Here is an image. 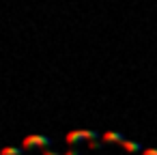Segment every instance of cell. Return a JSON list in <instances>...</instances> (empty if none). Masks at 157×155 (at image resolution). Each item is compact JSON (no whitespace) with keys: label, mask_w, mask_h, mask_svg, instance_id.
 Masks as SVG:
<instances>
[{"label":"cell","mask_w":157,"mask_h":155,"mask_svg":"<svg viewBox=\"0 0 157 155\" xmlns=\"http://www.w3.org/2000/svg\"><path fill=\"white\" fill-rule=\"evenodd\" d=\"M101 136L97 131H71L67 134V144H78L82 140H99Z\"/></svg>","instance_id":"cell-1"},{"label":"cell","mask_w":157,"mask_h":155,"mask_svg":"<svg viewBox=\"0 0 157 155\" xmlns=\"http://www.w3.org/2000/svg\"><path fill=\"white\" fill-rule=\"evenodd\" d=\"M52 138L48 136H28L24 138V149H33V146H50Z\"/></svg>","instance_id":"cell-2"},{"label":"cell","mask_w":157,"mask_h":155,"mask_svg":"<svg viewBox=\"0 0 157 155\" xmlns=\"http://www.w3.org/2000/svg\"><path fill=\"white\" fill-rule=\"evenodd\" d=\"M101 140H103V142H118V144H123L127 138H125L123 134H103Z\"/></svg>","instance_id":"cell-3"},{"label":"cell","mask_w":157,"mask_h":155,"mask_svg":"<svg viewBox=\"0 0 157 155\" xmlns=\"http://www.w3.org/2000/svg\"><path fill=\"white\" fill-rule=\"evenodd\" d=\"M123 146H125V151H144L142 144H138V142H129V140H125Z\"/></svg>","instance_id":"cell-4"},{"label":"cell","mask_w":157,"mask_h":155,"mask_svg":"<svg viewBox=\"0 0 157 155\" xmlns=\"http://www.w3.org/2000/svg\"><path fill=\"white\" fill-rule=\"evenodd\" d=\"M2 155H24V149H15V146H7L2 151Z\"/></svg>","instance_id":"cell-5"},{"label":"cell","mask_w":157,"mask_h":155,"mask_svg":"<svg viewBox=\"0 0 157 155\" xmlns=\"http://www.w3.org/2000/svg\"><path fill=\"white\" fill-rule=\"evenodd\" d=\"M142 153H144V155H157V149H144Z\"/></svg>","instance_id":"cell-6"},{"label":"cell","mask_w":157,"mask_h":155,"mask_svg":"<svg viewBox=\"0 0 157 155\" xmlns=\"http://www.w3.org/2000/svg\"><path fill=\"white\" fill-rule=\"evenodd\" d=\"M63 155H82L80 151H67V153H63Z\"/></svg>","instance_id":"cell-7"},{"label":"cell","mask_w":157,"mask_h":155,"mask_svg":"<svg viewBox=\"0 0 157 155\" xmlns=\"http://www.w3.org/2000/svg\"><path fill=\"white\" fill-rule=\"evenodd\" d=\"M43 155H63V153H54V151H43Z\"/></svg>","instance_id":"cell-8"}]
</instances>
